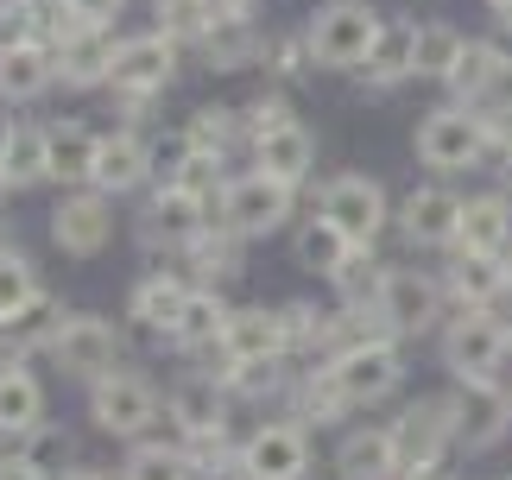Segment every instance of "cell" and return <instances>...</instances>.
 <instances>
[{
    "label": "cell",
    "mask_w": 512,
    "mask_h": 480,
    "mask_svg": "<svg viewBox=\"0 0 512 480\" xmlns=\"http://www.w3.org/2000/svg\"><path fill=\"white\" fill-rule=\"evenodd\" d=\"M13 133H19V120H13V114H0V165H7V146H13Z\"/></svg>",
    "instance_id": "52"
},
{
    "label": "cell",
    "mask_w": 512,
    "mask_h": 480,
    "mask_svg": "<svg viewBox=\"0 0 512 480\" xmlns=\"http://www.w3.org/2000/svg\"><path fill=\"white\" fill-rule=\"evenodd\" d=\"M64 323H70V310L57 297H32L19 316L0 323V367H26V354H51Z\"/></svg>",
    "instance_id": "17"
},
{
    "label": "cell",
    "mask_w": 512,
    "mask_h": 480,
    "mask_svg": "<svg viewBox=\"0 0 512 480\" xmlns=\"http://www.w3.org/2000/svg\"><path fill=\"white\" fill-rule=\"evenodd\" d=\"M19 13V0H0V26H7V19Z\"/></svg>",
    "instance_id": "57"
},
{
    "label": "cell",
    "mask_w": 512,
    "mask_h": 480,
    "mask_svg": "<svg viewBox=\"0 0 512 480\" xmlns=\"http://www.w3.org/2000/svg\"><path fill=\"white\" fill-rule=\"evenodd\" d=\"M512 354V329L494 310H462L449 316L443 329V367L462 379V386H500V367Z\"/></svg>",
    "instance_id": "3"
},
{
    "label": "cell",
    "mask_w": 512,
    "mask_h": 480,
    "mask_svg": "<svg viewBox=\"0 0 512 480\" xmlns=\"http://www.w3.org/2000/svg\"><path fill=\"white\" fill-rule=\"evenodd\" d=\"M114 38L108 32H95L83 26L70 38V45H57V83L64 89H95V83H114Z\"/></svg>",
    "instance_id": "29"
},
{
    "label": "cell",
    "mask_w": 512,
    "mask_h": 480,
    "mask_svg": "<svg viewBox=\"0 0 512 480\" xmlns=\"http://www.w3.org/2000/svg\"><path fill=\"white\" fill-rule=\"evenodd\" d=\"M487 7L500 13V26H512V0H487Z\"/></svg>",
    "instance_id": "55"
},
{
    "label": "cell",
    "mask_w": 512,
    "mask_h": 480,
    "mask_svg": "<svg viewBox=\"0 0 512 480\" xmlns=\"http://www.w3.org/2000/svg\"><path fill=\"white\" fill-rule=\"evenodd\" d=\"M32 297H45V285H38V272H32V259L19 253V247H0V323H7V316H19Z\"/></svg>",
    "instance_id": "44"
},
{
    "label": "cell",
    "mask_w": 512,
    "mask_h": 480,
    "mask_svg": "<svg viewBox=\"0 0 512 480\" xmlns=\"http://www.w3.org/2000/svg\"><path fill=\"white\" fill-rule=\"evenodd\" d=\"M348 411H354V405H348V392L336 386L329 360H323V367H310L304 379H291V417H298L304 430H310V424H317V430H329V424H342Z\"/></svg>",
    "instance_id": "33"
},
{
    "label": "cell",
    "mask_w": 512,
    "mask_h": 480,
    "mask_svg": "<svg viewBox=\"0 0 512 480\" xmlns=\"http://www.w3.org/2000/svg\"><path fill=\"white\" fill-rule=\"evenodd\" d=\"M456 253H487V259L512 253V196L506 190H487V196H468V203H462Z\"/></svg>",
    "instance_id": "21"
},
{
    "label": "cell",
    "mask_w": 512,
    "mask_h": 480,
    "mask_svg": "<svg viewBox=\"0 0 512 480\" xmlns=\"http://www.w3.org/2000/svg\"><path fill=\"white\" fill-rule=\"evenodd\" d=\"M45 430V386L26 367H0V436L26 443Z\"/></svg>",
    "instance_id": "32"
},
{
    "label": "cell",
    "mask_w": 512,
    "mask_h": 480,
    "mask_svg": "<svg viewBox=\"0 0 512 480\" xmlns=\"http://www.w3.org/2000/svg\"><path fill=\"white\" fill-rule=\"evenodd\" d=\"M317 215L348 234V247H373V240L386 234V222H392V203H386L380 177L342 171V177H329V184L317 190Z\"/></svg>",
    "instance_id": "6"
},
{
    "label": "cell",
    "mask_w": 512,
    "mask_h": 480,
    "mask_svg": "<svg viewBox=\"0 0 512 480\" xmlns=\"http://www.w3.org/2000/svg\"><path fill=\"white\" fill-rule=\"evenodd\" d=\"M209 480H247V474H241V468H234V462H228L222 474H209Z\"/></svg>",
    "instance_id": "56"
},
{
    "label": "cell",
    "mask_w": 512,
    "mask_h": 480,
    "mask_svg": "<svg viewBox=\"0 0 512 480\" xmlns=\"http://www.w3.org/2000/svg\"><path fill=\"white\" fill-rule=\"evenodd\" d=\"M184 304H190V285L177 272H146V278H133V291H127V316L140 329H152V335H165L171 342V329H177V316H184Z\"/></svg>",
    "instance_id": "22"
},
{
    "label": "cell",
    "mask_w": 512,
    "mask_h": 480,
    "mask_svg": "<svg viewBox=\"0 0 512 480\" xmlns=\"http://www.w3.org/2000/svg\"><path fill=\"white\" fill-rule=\"evenodd\" d=\"M418 158H424L437 177H449V171H475L481 158H487V127H481V114L462 108V102L430 108V114L418 120Z\"/></svg>",
    "instance_id": "7"
},
{
    "label": "cell",
    "mask_w": 512,
    "mask_h": 480,
    "mask_svg": "<svg viewBox=\"0 0 512 480\" xmlns=\"http://www.w3.org/2000/svg\"><path fill=\"white\" fill-rule=\"evenodd\" d=\"M266 70L279 76V83H291V76H304V70H317L310 38H272V45H266Z\"/></svg>",
    "instance_id": "46"
},
{
    "label": "cell",
    "mask_w": 512,
    "mask_h": 480,
    "mask_svg": "<svg viewBox=\"0 0 512 480\" xmlns=\"http://www.w3.org/2000/svg\"><path fill=\"white\" fill-rule=\"evenodd\" d=\"M95 158H102V133L83 127V120H57L51 127V177L70 190L95 184Z\"/></svg>",
    "instance_id": "31"
},
{
    "label": "cell",
    "mask_w": 512,
    "mask_h": 480,
    "mask_svg": "<svg viewBox=\"0 0 512 480\" xmlns=\"http://www.w3.org/2000/svg\"><path fill=\"white\" fill-rule=\"evenodd\" d=\"M266 57V38H260V26L253 19H222L209 38H203V64L209 70H247V64H260Z\"/></svg>",
    "instance_id": "35"
},
{
    "label": "cell",
    "mask_w": 512,
    "mask_h": 480,
    "mask_svg": "<svg viewBox=\"0 0 512 480\" xmlns=\"http://www.w3.org/2000/svg\"><path fill=\"white\" fill-rule=\"evenodd\" d=\"M392 436H399V455H405V480L437 474L443 455L462 443V436H456V392L411 398V405L392 417Z\"/></svg>",
    "instance_id": "5"
},
{
    "label": "cell",
    "mask_w": 512,
    "mask_h": 480,
    "mask_svg": "<svg viewBox=\"0 0 512 480\" xmlns=\"http://www.w3.org/2000/svg\"><path fill=\"white\" fill-rule=\"evenodd\" d=\"M348 234L336 222H323V215H310V222L291 234V259H298L304 272H323V278H336L342 272V259H348Z\"/></svg>",
    "instance_id": "36"
},
{
    "label": "cell",
    "mask_w": 512,
    "mask_h": 480,
    "mask_svg": "<svg viewBox=\"0 0 512 480\" xmlns=\"http://www.w3.org/2000/svg\"><path fill=\"white\" fill-rule=\"evenodd\" d=\"M228 386L215 373H184L177 386L165 392V417L177 424V436H184V449H190V462H196V474H222L215 462H234V449L228 443Z\"/></svg>",
    "instance_id": "1"
},
{
    "label": "cell",
    "mask_w": 512,
    "mask_h": 480,
    "mask_svg": "<svg viewBox=\"0 0 512 480\" xmlns=\"http://www.w3.org/2000/svg\"><path fill=\"white\" fill-rule=\"evenodd\" d=\"M57 480H108V474H102V468H64Z\"/></svg>",
    "instance_id": "53"
},
{
    "label": "cell",
    "mask_w": 512,
    "mask_h": 480,
    "mask_svg": "<svg viewBox=\"0 0 512 480\" xmlns=\"http://www.w3.org/2000/svg\"><path fill=\"white\" fill-rule=\"evenodd\" d=\"M386 19L373 0H329V7L310 19V57H317V70H361L367 51L380 45Z\"/></svg>",
    "instance_id": "2"
},
{
    "label": "cell",
    "mask_w": 512,
    "mask_h": 480,
    "mask_svg": "<svg viewBox=\"0 0 512 480\" xmlns=\"http://www.w3.org/2000/svg\"><path fill=\"white\" fill-rule=\"evenodd\" d=\"M215 7H222V19H253L260 0H215Z\"/></svg>",
    "instance_id": "51"
},
{
    "label": "cell",
    "mask_w": 512,
    "mask_h": 480,
    "mask_svg": "<svg viewBox=\"0 0 512 480\" xmlns=\"http://www.w3.org/2000/svg\"><path fill=\"white\" fill-rule=\"evenodd\" d=\"M512 83V70H506V57L494 38H468V51H462V64L449 70V95H456L462 108H487L494 95H506Z\"/></svg>",
    "instance_id": "20"
},
{
    "label": "cell",
    "mask_w": 512,
    "mask_h": 480,
    "mask_svg": "<svg viewBox=\"0 0 512 480\" xmlns=\"http://www.w3.org/2000/svg\"><path fill=\"white\" fill-rule=\"evenodd\" d=\"M215 203L209 196H196V190H184V184H159V196L146 203V215H140V240L146 247H171V253H184L196 234H209L215 228V215H209Z\"/></svg>",
    "instance_id": "13"
},
{
    "label": "cell",
    "mask_w": 512,
    "mask_h": 480,
    "mask_svg": "<svg viewBox=\"0 0 512 480\" xmlns=\"http://www.w3.org/2000/svg\"><path fill=\"white\" fill-rule=\"evenodd\" d=\"M234 468L247 480H304L310 474V430L304 424H260L241 443Z\"/></svg>",
    "instance_id": "15"
},
{
    "label": "cell",
    "mask_w": 512,
    "mask_h": 480,
    "mask_svg": "<svg viewBox=\"0 0 512 480\" xmlns=\"http://www.w3.org/2000/svg\"><path fill=\"white\" fill-rule=\"evenodd\" d=\"M190 158H196L190 133H165L159 146H152V177H159V184H177V177L190 171Z\"/></svg>",
    "instance_id": "48"
},
{
    "label": "cell",
    "mask_w": 512,
    "mask_h": 480,
    "mask_svg": "<svg viewBox=\"0 0 512 480\" xmlns=\"http://www.w3.org/2000/svg\"><path fill=\"white\" fill-rule=\"evenodd\" d=\"M57 83V51L32 45V38H13L0 45V102H38Z\"/></svg>",
    "instance_id": "23"
},
{
    "label": "cell",
    "mask_w": 512,
    "mask_h": 480,
    "mask_svg": "<svg viewBox=\"0 0 512 480\" xmlns=\"http://www.w3.org/2000/svg\"><path fill=\"white\" fill-rule=\"evenodd\" d=\"M424 480H456V474H449V468H437V474H424Z\"/></svg>",
    "instance_id": "58"
},
{
    "label": "cell",
    "mask_w": 512,
    "mask_h": 480,
    "mask_svg": "<svg viewBox=\"0 0 512 480\" xmlns=\"http://www.w3.org/2000/svg\"><path fill=\"white\" fill-rule=\"evenodd\" d=\"M336 480H405L399 436L386 430H348L336 443Z\"/></svg>",
    "instance_id": "19"
},
{
    "label": "cell",
    "mask_w": 512,
    "mask_h": 480,
    "mask_svg": "<svg viewBox=\"0 0 512 480\" xmlns=\"http://www.w3.org/2000/svg\"><path fill=\"white\" fill-rule=\"evenodd\" d=\"M443 291L456 297L462 310H494L500 297L512 291V278H506V259H487V253H456V266H449Z\"/></svg>",
    "instance_id": "30"
},
{
    "label": "cell",
    "mask_w": 512,
    "mask_h": 480,
    "mask_svg": "<svg viewBox=\"0 0 512 480\" xmlns=\"http://www.w3.org/2000/svg\"><path fill=\"white\" fill-rule=\"evenodd\" d=\"M228 316H234V310L222 304V291L190 285V304H184V316H177V329H171V348H177V354H222Z\"/></svg>",
    "instance_id": "26"
},
{
    "label": "cell",
    "mask_w": 512,
    "mask_h": 480,
    "mask_svg": "<svg viewBox=\"0 0 512 480\" xmlns=\"http://www.w3.org/2000/svg\"><path fill=\"white\" fill-rule=\"evenodd\" d=\"M0 177H7V190H32L51 177V127H19L13 146H7V165H0Z\"/></svg>",
    "instance_id": "37"
},
{
    "label": "cell",
    "mask_w": 512,
    "mask_h": 480,
    "mask_svg": "<svg viewBox=\"0 0 512 480\" xmlns=\"http://www.w3.org/2000/svg\"><path fill=\"white\" fill-rule=\"evenodd\" d=\"M329 373H336V386L348 392V405L361 411V405H380V398L399 392L405 354H399V342H361V348H348V354L329 360Z\"/></svg>",
    "instance_id": "14"
},
{
    "label": "cell",
    "mask_w": 512,
    "mask_h": 480,
    "mask_svg": "<svg viewBox=\"0 0 512 480\" xmlns=\"http://www.w3.org/2000/svg\"><path fill=\"white\" fill-rule=\"evenodd\" d=\"M468 38L449 26V19H424L418 26V76H430V83H449V70L462 64Z\"/></svg>",
    "instance_id": "42"
},
{
    "label": "cell",
    "mask_w": 512,
    "mask_h": 480,
    "mask_svg": "<svg viewBox=\"0 0 512 480\" xmlns=\"http://www.w3.org/2000/svg\"><path fill=\"white\" fill-rule=\"evenodd\" d=\"M392 222H399L405 247H456L462 240V196L443 184H418L392 209Z\"/></svg>",
    "instance_id": "16"
},
{
    "label": "cell",
    "mask_w": 512,
    "mask_h": 480,
    "mask_svg": "<svg viewBox=\"0 0 512 480\" xmlns=\"http://www.w3.org/2000/svg\"><path fill=\"white\" fill-rule=\"evenodd\" d=\"M222 360L228 367H260V360H285V323L266 304H241L222 329Z\"/></svg>",
    "instance_id": "18"
},
{
    "label": "cell",
    "mask_w": 512,
    "mask_h": 480,
    "mask_svg": "<svg viewBox=\"0 0 512 480\" xmlns=\"http://www.w3.org/2000/svg\"><path fill=\"white\" fill-rule=\"evenodd\" d=\"M215 222L234 228L241 240H266V234H279V228L291 222V190H285V184H272L266 171L228 177L222 203H215Z\"/></svg>",
    "instance_id": "8"
},
{
    "label": "cell",
    "mask_w": 512,
    "mask_h": 480,
    "mask_svg": "<svg viewBox=\"0 0 512 480\" xmlns=\"http://www.w3.org/2000/svg\"><path fill=\"white\" fill-rule=\"evenodd\" d=\"M152 177V146L133 127L121 133H102V158H95V184L89 190H102V196H127V190H140Z\"/></svg>",
    "instance_id": "24"
},
{
    "label": "cell",
    "mask_w": 512,
    "mask_h": 480,
    "mask_svg": "<svg viewBox=\"0 0 512 480\" xmlns=\"http://www.w3.org/2000/svg\"><path fill=\"white\" fill-rule=\"evenodd\" d=\"M500 171H506V184H512V158H506V165H500Z\"/></svg>",
    "instance_id": "59"
},
{
    "label": "cell",
    "mask_w": 512,
    "mask_h": 480,
    "mask_svg": "<svg viewBox=\"0 0 512 480\" xmlns=\"http://www.w3.org/2000/svg\"><path fill=\"white\" fill-rule=\"evenodd\" d=\"M405 76H418V19H386L380 45H373L367 64H361V83L392 89V83H405Z\"/></svg>",
    "instance_id": "27"
},
{
    "label": "cell",
    "mask_w": 512,
    "mask_h": 480,
    "mask_svg": "<svg viewBox=\"0 0 512 480\" xmlns=\"http://www.w3.org/2000/svg\"><path fill=\"white\" fill-rule=\"evenodd\" d=\"M279 323H285V360L291 354H310L323 367V354H329V323H336V310H317V304H279Z\"/></svg>",
    "instance_id": "38"
},
{
    "label": "cell",
    "mask_w": 512,
    "mask_h": 480,
    "mask_svg": "<svg viewBox=\"0 0 512 480\" xmlns=\"http://www.w3.org/2000/svg\"><path fill=\"white\" fill-rule=\"evenodd\" d=\"M190 146L196 152H209V158H228L234 152V139H247V127H241V108H222V102H203L190 114Z\"/></svg>",
    "instance_id": "43"
},
{
    "label": "cell",
    "mask_w": 512,
    "mask_h": 480,
    "mask_svg": "<svg viewBox=\"0 0 512 480\" xmlns=\"http://www.w3.org/2000/svg\"><path fill=\"white\" fill-rule=\"evenodd\" d=\"M51 240H57V253H70V259L108 253V240H114V196H102V190H64L57 209H51Z\"/></svg>",
    "instance_id": "11"
},
{
    "label": "cell",
    "mask_w": 512,
    "mask_h": 480,
    "mask_svg": "<svg viewBox=\"0 0 512 480\" xmlns=\"http://www.w3.org/2000/svg\"><path fill=\"white\" fill-rule=\"evenodd\" d=\"M0 480H51V468L38 462V455H26V449H7L0 455Z\"/></svg>",
    "instance_id": "50"
},
{
    "label": "cell",
    "mask_w": 512,
    "mask_h": 480,
    "mask_svg": "<svg viewBox=\"0 0 512 480\" xmlns=\"http://www.w3.org/2000/svg\"><path fill=\"white\" fill-rule=\"evenodd\" d=\"M121 329L108 323V316H89V310H76L70 323H64V335H57V348H51V367L64 373V379H102V373H114L121 367Z\"/></svg>",
    "instance_id": "9"
},
{
    "label": "cell",
    "mask_w": 512,
    "mask_h": 480,
    "mask_svg": "<svg viewBox=\"0 0 512 480\" xmlns=\"http://www.w3.org/2000/svg\"><path fill=\"white\" fill-rule=\"evenodd\" d=\"M89 417H95V430H102V436L146 443V430L165 417V398H159V386H152L146 373L114 367V373H102V379L89 386Z\"/></svg>",
    "instance_id": "4"
},
{
    "label": "cell",
    "mask_w": 512,
    "mask_h": 480,
    "mask_svg": "<svg viewBox=\"0 0 512 480\" xmlns=\"http://www.w3.org/2000/svg\"><path fill=\"white\" fill-rule=\"evenodd\" d=\"M64 7H70L76 19H83V26H95V32H108L114 19H121V7H127V0H64Z\"/></svg>",
    "instance_id": "49"
},
{
    "label": "cell",
    "mask_w": 512,
    "mask_h": 480,
    "mask_svg": "<svg viewBox=\"0 0 512 480\" xmlns=\"http://www.w3.org/2000/svg\"><path fill=\"white\" fill-rule=\"evenodd\" d=\"M152 13H159V32L177 38V45H203V38L222 26V7H215V0H152Z\"/></svg>",
    "instance_id": "40"
},
{
    "label": "cell",
    "mask_w": 512,
    "mask_h": 480,
    "mask_svg": "<svg viewBox=\"0 0 512 480\" xmlns=\"http://www.w3.org/2000/svg\"><path fill=\"white\" fill-rule=\"evenodd\" d=\"M386 272H392V266H380V259H373V247H354V253L342 259V272L329 278V285L342 291V310H373V304H380Z\"/></svg>",
    "instance_id": "39"
},
{
    "label": "cell",
    "mask_w": 512,
    "mask_h": 480,
    "mask_svg": "<svg viewBox=\"0 0 512 480\" xmlns=\"http://www.w3.org/2000/svg\"><path fill=\"white\" fill-rule=\"evenodd\" d=\"M443 278H430L418 266H392L386 272V285H380V310L386 316V329L392 335H424V329H437V316H443Z\"/></svg>",
    "instance_id": "12"
},
{
    "label": "cell",
    "mask_w": 512,
    "mask_h": 480,
    "mask_svg": "<svg viewBox=\"0 0 512 480\" xmlns=\"http://www.w3.org/2000/svg\"><path fill=\"white\" fill-rule=\"evenodd\" d=\"M475 114H481V127H487V152H494L500 165H506V158H512V89L494 95V102L475 108Z\"/></svg>",
    "instance_id": "47"
},
{
    "label": "cell",
    "mask_w": 512,
    "mask_h": 480,
    "mask_svg": "<svg viewBox=\"0 0 512 480\" xmlns=\"http://www.w3.org/2000/svg\"><path fill=\"white\" fill-rule=\"evenodd\" d=\"M494 45H500V57H506V70H512V26H500V38H494Z\"/></svg>",
    "instance_id": "54"
},
{
    "label": "cell",
    "mask_w": 512,
    "mask_h": 480,
    "mask_svg": "<svg viewBox=\"0 0 512 480\" xmlns=\"http://www.w3.org/2000/svg\"><path fill=\"white\" fill-rule=\"evenodd\" d=\"M241 127H247V139L260 146V139H272V133H285V127H298V114H291V102L279 89H260L253 102L241 108Z\"/></svg>",
    "instance_id": "45"
},
{
    "label": "cell",
    "mask_w": 512,
    "mask_h": 480,
    "mask_svg": "<svg viewBox=\"0 0 512 480\" xmlns=\"http://www.w3.org/2000/svg\"><path fill=\"white\" fill-rule=\"evenodd\" d=\"M121 480H196V462L184 443H133Z\"/></svg>",
    "instance_id": "41"
},
{
    "label": "cell",
    "mask_w": 512,
    "mask_h": 480,
    "mask_svg": "<svg viewBox=\"0 0 512 480\" xmlns=\"http://www.w3.org/2000/svg\"><path fill=\"white\" fill-rule=\"evenodd\" d=\"M253 171H266L272 184H285V190H298L310 171H317V133L304 127H285V133H272V139H260L253 146Z\"/></svg>",
    "instance_id": "25"
},
{
    "label": "cell",
    "mask_w": 512,
    "mask_h": 480,
    "mask_svg": "<svg viewBox=\"0 0 512 480\" xmlns=\"http://www.w3.org/2000/svg\"><path fill=\"white\" fill-rule=\"evenodd\" d=\"M177 83V38H165L159 26L140 38H121L114 51V95H140V102H159V95Z\"/></svg>",
    "instance_id": "10"
},
{
    "label": "cell",
    "mask_w": 512,
    "mask_h": 480,
    "mask_svg": "<svg viewBox=\"0 0 512 480\" xmlns=\"http://www.w3.org/2000/svg\"><path fill=\"white\" fill-rule=\"evenodd\" d=\"M512 424V398L500 386H468L456 392V436L468 449H494Z\"/></svg>",
    "instance_id": "28"
},
{
    "label": "cell",
    "mask_w": 512,
    "mask_h": 480,
    "mask_svg": "<svg viewBox=\"0 0 512 480\" xmlns=\"http://www.w3.org/2000/svg\"><path fill=\"white\" fill-rule=\"evenodd\" d=\"M184 259H190V272H196V285H209V291H222L228 278H241V234L234 228H222L215 222L209 234H196L190 247H184Z\"/></svg>",
    "instance_id": "34"
}]
</instances>
